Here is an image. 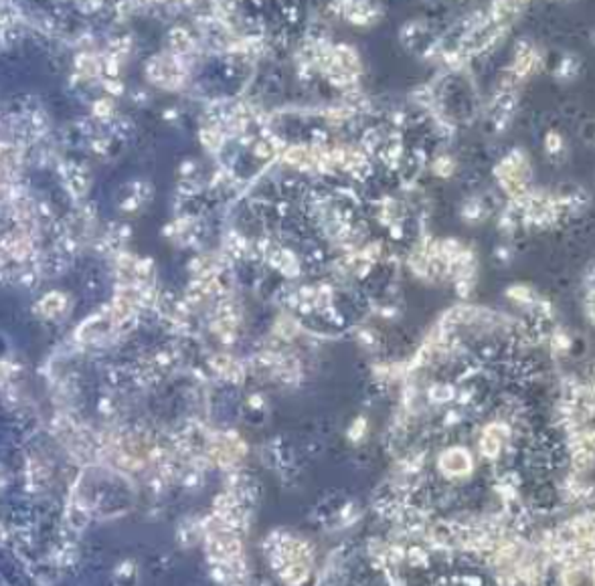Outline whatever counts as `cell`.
I'll return each instance as SVG.
<instances>
[{
    "mask_svg": "<svg viewBox=\"0 0 595 586\" xmlns=\"http://www.w3.org/2000/svg\"><path fill=\"white\" fill-rule=\"evenodd\" d=\"M63 303H65V302H63L59 295H49L45 302H43V307H45V311L49 313V316H53V313L59 311V309L63 307Z\"/></svg>",
    "mask_w": 595,
    "mask_h": 586,
    "instance_id": "6da1fadb",
    "label": "cell"
}]
</instances>
